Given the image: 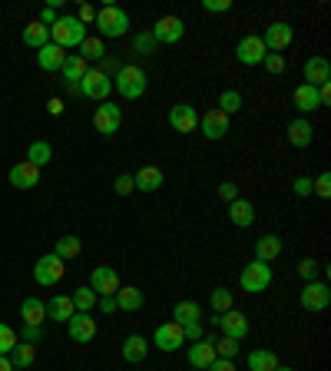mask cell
Returning <instances> with one entry per match:
<instances>
[{
	"mask_svg": "<svg viewBox=\"0 0 331 371\" xmlns=\"http://www.w3.org/2000/svg\"><path fill=\"white\" fill-rule=\"evenodd\" d=\"M40 338H43V332H40V325H23V328H20V342L37 345Z\"/></svg>",
	"mask_w": 331,
	"mask_h": 371,
	"instance_id": "50",
	"label": "cell"
},
{
	"mask_svg": "<svg viewBox=\"0 0 331 371\" xmlns=\"http://www.w3.org/2000/svg\"><path fill=\"white\" fill-rule=\"evenodd\" d=\"M120 272L110 266H96L93 268V276H90V288L96 292V298H103V296H116L120 292Z\"/></svg>",
	"mask_w": 331,
	"mask_h": 371,
	"instance_id": "13",
	"label": "cell"
},
{
	"mask_svg": "<svg viewBox=\"0 0 331 371\" xmlns=\"http://www.w3.org/2000/svg\"><path fill=\"white\" fill-rule=\"evenodd\" d=\"M292 192H295V196H312V179H308V176L292 179Z\"/></svg>",
	"mask_w": 331,
	"mask_h": 371,
	"instance_id": "55",
	"label": "cell"
},
{
	"mask_svg": "<svg viewBox=\"0 0 331 371\" xmlns=\"http://www.w3.org/2000/svg\"><path fill=\"white\" fill-rule=\"evenodd\" d=\"M262 67H265V73L278 76V73H282V70H285V57H282V53H265Z\"/></svg>",
	"mask_w": 331,
	"mask_h": 371,
	"instance_id": "46",
	"label": "cell"
},
{
	"mask_svg": "<svg viewBox=\"0 0 331 371\" xmlns=\"http://www.w3.org/2000/svg\"><path fill=\"white\" fill-rule=\"evenodd\" d=\"M246 365H248V371H275L278 358L272 352H265V348H256V352H248Z\"/></svg>",
	"mask_w": 331,
	"mask_h": 371,
	"instance_id": "37",
	"label": "cell"
},
{
	"mask_svg": "<svg viewBox=\"0 0 331 371\" xmlns=\"http://www.w3.org/2000/svg\"><path fill=\"white\" fill-rule=\"evenodd\" d=\"M238 286H242V292H252V296L265 292V288L272 286V266H268V262H258V258H252V262L242 268Z\"/></svg>",
	"mask_w": 331,
	"mask_h": 371,
	"instance_id": "4",
	"label": "cell"
},
{
	"mask_svg": "<svg viewBox=\"0 0 331 371\" xmlns=\"http://www.w3.org/2000/svg\"><path fill=\"white\" fill-rule=\"evenodd\" d=\"M113 298H116V308H123V312H140L142 302H146L136 286H120V292Z\"/></svg>",
	"mask_w": 331,
	"mask_h": 371,
	"instance_id": "31",
	"label": "cell"
},
{
	"mask_svg": "<svg viewBox=\"0 0 331 371\" xmlns=\"http://www.w3.org/2000/svg\"><path fill=\"white\" fill-rule=\"evenodd\" d=\"M20 318H23V325H43L47 322V302H40V298H23L20 302Z\"/></svg>",
	"mask_w": 331,
	"mask_h": 371,
	"instance_id": "27",
	"label": "cell"
},
{
	"mask_svg": "<svg viewBox=\"0 0 331 371\" xmlns=\"http://www.w3.org/2000/svg\"><path fill=\"white\" fill-rule=\"evenodd\" d=\"M86 37H90V33H86V27L73 17V14H66V17H60L57 23L50 27V43H57L60 50H76Z\"/></svg>",
	"mask_w": 331,
	"mask_h": 371,
	"instance_id": "2",
	"label": "cell"
},
{
	"mask_svg": "<svg viewBox=\"0 0 331 371\" xmlns=\"http://www.w3.org/2000/svg\"><path fill=\"white\" fill-rule=\"evenodd\" d=\"M202 322H192V325H182V338H186V342H199V338H202Z\"/></svg>",
	"mask_w": 331,
	"mask_h": 371,
	"instance_id": "54",
	"label": "cell"
},
{
	"mask_svg": "<svg viewBox=\"0 0 331 371\" xmlns=\"http://www.w3.org/2000/svg\"><path fill=\"white\" fill-rule=\"evenodd\" d=\"M63 60H66V50H60L57 43H47V47L37 50V63H40V70H47V73L63 67Z\"/></svg>",
	"mask_w": 331,
	"mask_h": 371,
	"instance_id": "29",
	"label": "cell"
},
{
	"mask_svg": "<svg viewBox=\"0 0 331 371\" xmlns=\"http://www.w3.org/2000/svg\"><path fill=\"white\" fill-rule=\"evenodd\" d=\"M275 371H295L292 365H275Z\"/></svg>",
	"mask_w": 331,
	"mask_h": 371,
	"instance_id": "62",
	"label": "cell"
},
{
	"mask_svg": "<svg viewBox=\"0 0 331 371\" xmlns=\"http://www.w3.org/2000/svg\"><path fill=\"white\" fill-rule=\"evenodd\" d=\"M238 348H242V345H238L236 338H228V335H222V338H216V355H219V358H232V362H236Z\"/></svg>",
	"mask_w": 331,
	"mask_h": 371,
	"instance_id": "43",
	"label": "cell"
},
{
	"mask_svg": "<svg viewBox=\"0 0 331 371\" xmlns=\"http://www.w3.org/2000/svg\"><path fill=\"white\" fill-rule=\"evenodd\" d=\"M169 126L176 130V133H196L199 130V113L196 106L189 103H176L169 110Z\"/></svg>",
	"mask_w": 331,
	"mask_h": 371,
	"instance_id": "17",
	"label": "cell"
},
{
	"mask_svg": "<svg viewBox=\"0 0 331 371\" xmlns=\"http://www.w3.org/2000/svg\"><path fill=\"white\" fill-rule=\"evenodd\" d=\"M216 110H222L226 116L238 113V110H242V93H238V90H222V93H219V106H216Z\"/></svg>",
	"mask_w": 331,
	"mask_h": 371,
	"instance_id": "39",
	"label": "cell"
},
{
	"mask_svg": "<svg viewBox=\"0 0 331 371\" xmlns=\"http://www.w3.org/2000/svg\"><path fill=\"white\" fill-rule=\"evenodd\" d=\"M206 371H236V362H232V358H216Z\"/></svg>",
	"mask_w": 331,
	"mask_h": 371,
	"instance_id": "56",
	"label": "cell"
},
{
	"mask_svg": "<svg viewBox=\"0 0 331 371\" xmlns=\"http://www.w3.org/2000/svg\"><path fill=\"white\" fill-rule=\"evenodd\" d=\"M93 126H96V133L100 136H116L120 133V126H123V106H116V103H100L96 106V113H93Z\"/></svg>",
	"mask_w": 331,
	"mask_h": 371,
	"instance_id": "7",
	"label": "cell"
},
{
	"mask_svg": "<svg viewBox=\"0 0 331 371\" xmlns=\"http://www.w3.org/2000/svg\"><path fill=\"white\" fill-rule=\"evenodd\" d=\"M80 252H83V242H80L76 236H60V239H57V246H53V256H60L63 262L76 258Z\"/></svg>",
	"mask_w": 331,
	"mask_h": 371,
	"instance_id": "35",
	"label": "cell"
},
{
	"mask_svg": "<svg viewBox=\"0 0 331 371\" xmlns=\"http://www.w3.org/2000/svg\"><path fill=\"white\" fill-rule=\"evenodd\" d=\"M209 322L219 325V328H222V332H226L228 338H236V342H242V338L248 335V318H246L242 312H238V308H228L226 315H212Z\"/></svg>",
	"mask_w": 331,
	"mask_h": 371,
	"instance_id": "12",
	"label": "cell"
},
{
	"mask_svg": "<svg viewBox=\"0 0 331 371\" xmlns=\"http://www.w3.org/2000/svg\"><path fill=\"white\" fill-rule=\"evenodd\" d=\"M228 222L238 229H248L252 222H256V206L248 199H236V202H228Z\"/></svg>",
	"mask_w": 331,
	"mask_h": 371,
	"instance_id": "24",
	"label": "cell"
},
{
	"mask_svg": "<svg viewBox=\"0 0 331 371\" xmlns=\"http://www.w3.org/2000/svg\"><path fill=\"white\" fill-rule=\"evenodd\" d=\"M120 67H123V63H120V60H116V57H110V53H106V57L100 60V73H103V76H110V80H113V76L120 73Z\"/></svg>",
	"mask_w": 331,
	"mask_h": 371,
	"instance_id": "49",
	"label": "cell"
},
{
	"mask_svg": "<svg viewBox=\"0 0 331 371\" xmlns=\"http://www.w3.org/2000/svg\"><path fill=\"white\" fill-rule=\"evenodd\" d=\"M182 342H186V338H182V325H176V322L159 325L156 335H152V345H156L159 352H176Z\"/></svg>",
	"mask_w": 331,
	"mask_h": 371,
	"instance_id": "20",
	"label": "cell"
},
{
	"mask_svg": "<svg viewBox=\"0 0 331 371\" xmlns=\"http://www.w3.org/2000/svg\"><path fill=\"white\" fill-rule=\"evenodd\" d=\"M113 192H116V196H130V192H136L132 176H126V172H123V176H116V179H113Z\"/></svg>",
	"mask_w": 331,
	"mask_h": 371,
	"instance_id": "48",
	"label": "cell"
},
{
	"mask_svg": "<svg viewBox=\"0 0 331 371\" xmlns=\"http://www.w3.org/2000/svg\"><path fill=\"white\" fill-rule=\"evenodd\" d=\"M76 20H80L83 27H90V23L96 20V10L90 7V4H80V7H76Z\"/></svg>",
	"mask_w": 331,
	"mask_h": 371,
	"instance_id": "53",
	"label": "cell"
},
{
	"mask_svg": "<svg viewBox=\"0 0 331 371\" xmlns=\"http://www.w3.org/2000/svg\"><path fill=\"white\" fill-rule=\"evenodd\" d=\"M80 93L86 100H93V103H106V96L113 93V80L103 76L100 70H86V76L80 80Z\"/></svg>",
	"mask_w": 331,
	"mask_h": 371,
	"instance_id": "8",
	"label": "cell"
},
{
	"mask_svg": "<svg viewBox=\"0 0 331 371\" xmlns=\"http://www.w3.org/2000/svg\"><path fill=\"white\" fill-rule=\"evenodd\" d=\"M292 103H295V110H298V113H302V116L315 113V110H322V100H318V86H308V83L295 86Z\"/></svg>",
	"mask_w": 331,
	"mask_h": 371,
	"instance_id": "22",
	"label": "cell"
},
{
	"mask_svg": "<svg viewBox=\"0 0 331 371\" xmlns=\"http://www.w3.org/2000/svg\"><path fill=\"white\" fill-rule=\"evenodd\" d=\"M57 20H60L57 10H53V7H43V14H40V23H43V27H53Z\"/></svg>",
	"mask_w": 331,
	"mask_h": 371,
	"instance_id": "58",
	"label": "cell"
},
{
	"mask_svg": "<svg viewBox=\"0 0 331 371\" xmlns=\"http://www.w3.org/2000/svg\"><path fill=\"white\" fill-rule=\"evenodd\" d=\"M86 60L80 57V53H66L63 67H60V73H63V90L66 93H80V80L86 76Z\"/></svg>",
	"mask_w": 331,
	"mask_h": 371,
	"instance_id": "14",
	"label": "cell"
},
{
	"mask_svg": "<svg viewBox=\"0 0 331 371\" xmlns=\"http://www.w3.org/2000/svg\"><path fill=\"white\" fill-rule=\"evenodd\" d=\"M152 50H156L152 33H149V30H140V33L132 37V53H136V57H152Z\"/></svg>",
	"mask_w": 331,
	"mask_h": 371,
	"instance_id": "41",
	"label": "cell"
},
{
	"mask_svg": "<svg viewBox=\"0 0 331 371\" xmlns=\"http://www.w3.org/2000/svg\"><path fill=\"white\" fill-rule=\"evenodd\" d=\"M47 110H50V116H60V113H63V100H50Z\"/></svg>",
	"mask_w": 331,
	"mask_h": 371,
	"instance_id": "60",
	"label": "cell"
},
{
	"mask_svg": "<svg viewBox=\"0 0 331 371\" xmlns=\"http://www.w3.org/2000/svg\"><path fill=\"white\" fill-rule=\"evenodd\" d=\"M209 308H212V315H226L228 308H232V292L228 288L219 286L212 296H209Z\"/></svg>",
	"mask_w": 331,
	"mask_h": 371,
	"instance_id": "40",
	"label": "cell"
},
{
	"mask_svg": "<svg viewBox=\"0 0 331 371\" xmlns=\"http://www.w3.org/2000/svg\"><path fill=\"white\" fill-rule=\"evenodd\" d=\"M20 342V335L10 328V325H4L0 322V355H10L14 352V345Z\"/></svg>",
	"mask_w": 331,
	"mask_h": 371,
	"instance_id": "44",
	"label": "cell"
},
{
	"mask_svg": "<svg viewBox=\"0 0 331 371\" xmlns=\"http://www.w3.org/2000/svg\"><path fill=\"white\" fill-rule=\"evenodd\" d=\"M265 53H268V50H265L258 33H248V37H242L236 43V57H238V63H246V67H262Z\"/></svg>",
	"mask_w": 331,
	"mask_h": 371,
	"instance_id": "11",
	"label": "cell"
},
{
	"mask_svg": "<svg viewBox=\"0 0 331 371\" xmlns=\"http://www.w3.org/2000/svg\"><path fill=\"white\" fill-rule=\"evenodd\" d=\"M23 43H27V47H33V50L47 47V43H50V27H43L40 20L27 23V27H23Z\"/></svg>",
	"mask_w": 331,
	"mask_h": 371,
	"instance_id": "32",
	"label": "cell"
},
{
	"mask_svg": "<svg viewBox=\"0 0 331 371\" xmlns=\"http://www.w3.org/2000/svg\"><path fill=\"white\" fill-rule=\"evenodd\" d=\"M96 305H100V312H103V315H113V312H116V298H113V296L96 298Z\"/></svg>",
	"mask_w": 331,
	"mask_h": 371,
	"instance_id": "57",
	"label": "cell"
},
{
	"mask_svg": "<svg viewBox=\"0 0 331 371\" xmlns=\"http://www.w3.org/2000/svg\"><path fill=\"white\" fill-rule=\"evenodd\" d=\"M216 358H219V355H216V338H212V335H202L199 342L189 345V365L196 371H206L209 365L216 362Z\"/></svg>",
	"mask_w": 331,
	"mask_h": 371,
	"instance_id": "16",
	"label": "cell"
},
{
	"mask_svg": "<svg viewBox=\"0 0 331 371\" xmlns=\"http://www.w3.org/2000/svg\"><path fill=\"white\" fill-rule=\"evenodd\" d=\"M312 192L315 196H322V199H328L331 196V172H322V176L312 182Z\"/></svg>",
	"mask_w": 331,
	"mask_h": 371,
	"instance_id": "47",
	"label": "cell"
},
{
	"mask_svg": "<svg viewBox=\"0 0 331 371\" xmlns=\"http://www.w3.org/2000/svg\"><path fill=\"white\" fill-rule=\"evenodd\" d=\"M66 332H70V338L80 345H90L96 338V318L90 312H73V318L66 322Z\"/></svg>",
	"mask_w": 331,
	"mask_h": 371,
	"instance_id": "15",
	"label": "cell"
},
{
	"mask_svg": "<svg viewBox=\"0 0 331 371\" xmlns=\"http://www.w3.org/2000/svg\"><path fill=\"white\" fill-rule=\"evenodd\" d=\"M305 83L308 86H322V83H331V60L328 57H308L305 60Z\"/></svg>",
	"mask_w": 331,
	"mask_h": 371,
	"instance_id": "19",
	"label": "cell"
},
{
	"mask_svg": "<svg viewBox=\"0 0 331 371\" xmlns=\"http://www.w3.org/2000/svg\"><path fill=\"white\" fill-rule=\"evenodd\" d=\"M318 272H322V266H318L315 258H302V262H298V276H302L305 282H315Z\"/></svg>",
	"mask_w": 331,
	"mask_h": 371,
	"instance_id": "45",
	"label": "cell"
},
{
	"mask_svg": "<svg viewBox=\"0 0 331 371\" xmlns=\"http://www.w3.org/2000/svg\"><path fill=\"white\" fill-rule=\"evenodd\" d=\"M76 50H80V57H83L86 63H90V60H103L106 57V47H103V40L100 37H86Z\"/></svg>",
	"mask_w": 331,
	"mask_h": 371,
	"instance_id": "38",
	"label": "cell"
},
{
	"mask_svg": "<svg viewBox=\"0 0 331 371\" xmlns=\"http://www.w3.org/2000/svg\"><path fill=\"white\" fill-rule=\"evenodd\" d=\"M199 130H202L206 140L216 143V140H222L228 133V116L222 110H206V116H199Z\"/></svg>",
	"mask_w": 331,
	"mask_h": 371,
	"instance_id": "18",
	"label": "cell"
},
{
	"mask_svg": "<svg viewBox=\"0 0 331 371\" xmlns=\"http://www.w3.org/2000/svg\"><path fill=\"white\" fill-rule=\"evenodd\" d=\"M298 302H302L305 312H325V308L331 305V288H328V282H318V278H315V282H305Z\"/></svg>",
	"mask_w": 331,
	"mask_h": 371,
	"instance_id": "9",
	"label": "cell"
},
{
	"mask_svg": "<svg viewBox=\"0 0 331 371\" xmlns=\"http://www.w3.org/2000/svg\"><path fill=\"white\" fill-rule=\"evenodd\" d=\"M152 40L156 43H179L182 37H186V23H182L179 17H172V14H166V17H159L156 23H152Z\"/></svg>",
	"mask_w": 331,
	"mask_h": 371,
	"instance_id": "10",
	"label": "cell"
},
{
	"mask_svg": "<svg viewBox=\"0 0 331 371\" xmlns=\"http://www.w3.org/2000/svg\"><path fill=\"white\" fill-rule=\"evenodd\" d=\"M146 355H149V342H146L142 335H130V338L123 342V358L130 365L146 362Z\"/></svg>",
	"mask_w": 331,
	"mask_h": 371,
	"instance_id": "30",
	"label": "cell"
},
{
	"mask_svg": "<svg viewBox=\"0 0 331 371\" xmlns=\"http://www.w3.org/2000/svg\"><path fill=\"white\" fill-rule=\"evenodd\" d=\"M219 199H222V202H236L238 199V186H236V182H232V179L222 182V186H219Z\"/></svg>",
	"mask_w": 331,
	"mask_h": 371,
	"instance_id": "51",
	"label": "cell"
},
{
	"mask_svg": "<svg viewBox=\"0 0 331 371\" xmlns=\"http://www.w3.org/2000/svg\"><path fill=\"white\" fill-rule=\"evenodd\" d=\"M73 312H76V308H73V298H70V296H53L47 302V318H50V322L66 325L70 318H73Z\"/></svg>",
	"mask_w": 331,
	"mask_h": 371,
	"instance_id": "25",
	"label": "cell"
},
{
	"mask_svg": "<svg viewBox=\"0 0 331 371\" xmlns=\"http://www.w3.org/2000/svg\"><path fill=\"white\" fill-rule=\"evenodd\" d=\"M53 160V146L47 143V140H37V143H30V150H27V162H33L37 169H43L47 162Z\"/></svg>",
	"mask_w": 331,
	"mask_h": 371,
	"instance_id": "36",
	"label": "cell"
},
{
	"mask_svg": "<svg viewBox=\"0 0 331 371\" xmlns=\"http://www.w3.org/2000/svg\"><path fill=\"white\" fill-rule=\"evenodd\" d=\"M172 318H176V325L202 322V305H199V302H176V308H172Z\"/></svg>",
	"mask_w": 331,
	"mask_h": 371,
	"instance_id": "34",
	"label": "cell"
},
{
	"mask_svg": "<svg viewBox=\"0 0 331 371\" xmlns=\"http://www.w3.org/2000/svg\"><path fill=\"white\" fill-rule=\"evenodd\" d=\"M202 10L206 14H226V10H232V4L228 0H202Z\"/></svg>",
	"mask_w": 331,
	"mask_h": 371,
	"instance_id": "52",
	"label": "cell"
},
{
	"mask_svg": "<svg viewBox=\"0 0 331 371\" xmlns=\"http://www.w3.org/2000/svg\"><path fill=\"white\" fill-rule=\"evenodd\" d=\"M162 179H166V176H162L159 166H142V169L132 176V186L140 192H156L162 186Z\"/></svg>",
	"mask_w": 331,
	"mask_h": 371,
	"instance_id": "26",
	"label": "cell"
},
{
	"mask_svg": "<svg viewBox=\"0 0 331 371\" xmlns=\"http://www.w3.org/2000/svg\"><path fill=\"white\" fill-rule=\"evenodd\" d=\"M0 371H14V365H10L7 355H0Z\"/></svg>",
	"mask_w": 331,
	"mask_h": 371,
	"instance_id": "61",
	"label": "cell"
},
{
	"mask_svg": "<svg viewBox=\"0 0 331 371\" xmlns=\"http://www.w3.org/2000/svg\"><path fill=\"white\" fill-rule=\"evenodd\" d=\"M63 276H66V262L60 256H53V252L40 256L37 266H33V282L37 286H57Z\"/></svg>",
	"mask_w": 331,
	"mask_h": 371,
	"instance_id": "5",
	"label": "cell"
},
{
	"mask_svg": "<svg viewBox=\"0 0 331 371\" xmlns=\"http://www.w3.org/2000/svg\"><path fill=\"white\" fill-rule=\"evenodd\" d=\"M278 256H282V239L275 236V232L256 239V258L258 262H275Z\"/></svg>",
	"mask_w": 331,
	"mask_h": 371,
	"instance_id": "28",
	"label": "cell"
},
{
	"mask_svg": "<svg viewBox=\"0 0 331 371\" xmlns=\"http://www.w3.org/2000/svg\"><path fill=\"white\" fill-rule=\"evenodd\" d=\"M70 298H73V308H76V312H90V308H93V305H96V292H93V288H90V286L76 288V292H73V296H70Z\"/></svg>",
	"mask_w": 331,
	"mask_h": 371,
	"instance_id": "42",
	"label": "cell"
},
{
	"mask_svg": "<svg viewBox=\"0 0 331 371\" xmlns=\"http://www.w3.org/2000/svg\"><path fill=\"white\" fill-rule=\"evenodd\" d=\"M292 40H295V30H292V23H285V20L268 23L262 33L265 50H268V53H282V57H285V50L292 47Z\"/></svg>",
	"mask_w": 331,
	"mask_h": 371,
	"instance_id": "6",
	"label": "cell"
},
{
	"mask_svg": "<svg viewBox=\"0 0 331 371\" xmlns=\"http://www.w3.org/2000/svg\"><path fill=\"white\" fill-rule=\"evenodd\" d=\"M93 27L100 30V37H126V30H130V14L123 7H116V4H106V7L96 10V20Z\"/></svg>",
	"mask_w": 331,
	"mask_h": 371,
	"instance_id": "3",
	"label": "cell"
},
{
	"mask_svg": "<svg viewBox=\"0 0 331 371\" xmlns=\"http://www.w3.org/2000/svg\"><path fill=\"white\" fill-rule=\"evenodd\" d=\"M7 358H10V365H14V371H27L30 365H33V358H37V352H33V345L17 342V345H14V352H10Z\"/></svg>",
	"mask_w": 331,
	"mask_h": 371,
	"instance_id": "33",
	"label": "cell"
},
{
	"mask_svg": "<svg viewBox=\"0 0 331 371\" xmlns=\"http://www.w3.org/2000/svg\"><path fill=\"white\" fill-rule=\"evenodd\" d=\"M146 86H149V73L140 67V63H123L120 73L113 76V90L123 100H140L146 93Z\"/></svg>",
	"mask_w": 331,
	"mask_h": 371,
	"instance_id": "1",
	"label": "cell"
},
{
	"mask_svg": "<svg viewBox=\"0 0 331 371\" xmlns=\"http://www.w3.org/2000/svg\"><path fill=\"white\" fill-rule=\"evenodd\" d=\"M318 100H322V106L331 103V83H322V86H318Z\"/></svg>",
	"mask_w": 331,
	"mask_h": 371,
	"instance_id": "59",
	"label": "cell"
},
{
	"mask_svg": "<svg viewBox=\"0 0 331 371\" xmlns=\"http://www.w3.org/2000/svg\"><path fill=\"white\" fill-rule=\"evenodd\" d=\"M315 140V126L308 116H295L292 123H288V143L295 146V150H305V146H312Z\"/></svg>",
	"mask_w": 331,
	"mask_h": 371,
	"instance_id": "21",
	"label": "cell"
},
{
	"mask_svg": "<svg viewBox=\"0 0 331 371\" xmlns=\"http://www.w3.org/2000/svg\"><path fill=\"white\" fill-rule=\"evenodd\" d=\"M10 186H17V189H33V186H40V169L27 160L17 162V166L10 169Z\"/></svg>",
	"mask_w": 331,
	"mask_h": 371,
	"instance_id": "23",
	"label": "cell"
}]
</instances>
